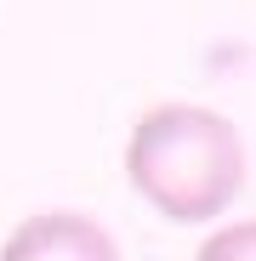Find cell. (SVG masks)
Masks as SVG:
<instances>
[{
  "label": "cell",
  "instance_id": "cell-1",
  "mask_svg": "<svg viewBox=\"0 0 256 261\" xmlns=\"http://www.w3.org/2000/svg\"><path fill=\"white\" fill-rule=\"evenodd\" d=\"M125 182L165 222H211L245 188V142L217 108L159 102L125 137Z\"/></svg>",
  "mask_w": 256,
  "mask_h": 261
},
{
  "label": "cell",
  "instance_id": "cell-3",
  "mask_svg": "<svg viewBox=\"0 0 256 261\" xmlns=\"http://www.w3.org/2000/svg\"><path fill=\"white\" fill-rule=\"evenodd\" d=\"M194 261H256V216L250 222H234V227H217Z\"/></svg>",
  "mask_w": 256,
  "mask_h": 261
},
{
  "label": "cell",
  "instance_id": "cell-2",
  "mask_svg": "<svg viewBox=\"0 0 256 261\" xmlns=\"http://www.w3.org/2000/svg\"><path fill=\"white\" fill-rule=\"evenodd\" d=\"M0 261H120L114 239L80 210H40L17 222L0 244Z\"/></svg>",
  "mask_w": 256,
  "mask_h": 261
}]
</instances>
